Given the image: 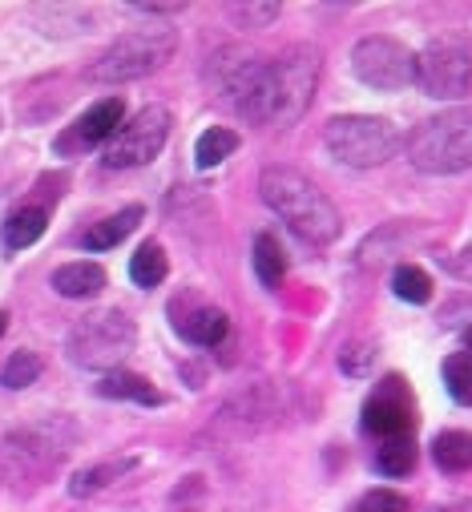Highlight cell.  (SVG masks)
<instances>
[{
  "label": "cell",
  "instance_id": "obj_1",
  "mask_svg": "<svg viewBox=\"0 0 472 512\" xmlns=\"http://www.w3.org/2000/svg\"><path fill=\"white\" fill-rule=\"evenodd\" d=\"M315 81H319V53L295 45L275 61H263L255 85L234 109L255 125H295L315 97Z\"/></svg>",
  "mask_w": 472,
  "mask_h": 512
},
{
  "label": "cell",
  "instance_id": "obj_2",
  "mask_svg": "<svg viewBox=\"0 0 472 512\" xmlns=\"http://www.w3.org/2000/svg\"><path fill=\"white\" fill-rule=\"evenodd\" d=\"M259 194L299 238L315 246H327L339 238V210L307 174L291 166H267L259 178Z\"/></svg>",
  "mask_w": 472,
  "mask_h": 512
},
{
  "label": "cell",
  "instance_id": "obj_3",
  "mask_svg": "<svg viewBox=\"0 0 472 512\" xmlns=\"http://www.w3.org/2000/svg\"><path fill=\"white\" fill-rule=\"evenodd\" d=\"M408 158L420 174L472 170V109H448L420 121L408 134Z\"/></svg>",
  "mask_w": 472,
  "mask_h": 512
},
{
  "label": "cell",
  "instance_id": "obj_4",
  "mask_svg": "<svg viewBox=\"0 0 472 512\" xmlns=\"http://www.w3.org/2000/svg\"><path fill=\"white\" fill-rule=\"evenodd\" d=\"M178 49V33L150 25V29H134L126 37H117L93 65L89 77L101 85H126V81H142L150 73H158Z\"/></svg>",
  "mask_w": 472,
  "mask_h": 512
},
{
  "label": "cell",
  "instance_id": "obj_5",
  "mask_svg": "<svg viewBox=\"0 0 472 512\" xmlns=\"http://www.w3.org/2000/svg\"><path fill=\"white\" fill-rule=\"evenodd\" d=\"M323 146L331 150L335 162L351 166V170H376L388 158H396L400 150V130L388 117H372V113H347V117H331L323 130Z\"/></svg>",
  "mask_w": 472,
  "mask_h": 512
},
{
  "label": "cell",
  "instance_id": "obj_6",
  "mask_svg": "<svg viewBox=\"0 0 472 512\" xmlns=\"http://www.w3.org/2000/svg\"><path fill=\"white\" fill-rule=\"evenodd\" d=\"M138 343V327L130 315L113 311V307H101V311H89L73 323L69 331V359L85 371H117Z\"/></svg>",
  "mask_w": 472,
  "mask_h": 512
},
{
  "label": "cell",
  "instance_id": "obj_7",
  "mask_svg": "<svg viewBox=\"0 0 472 512\" xmlns=\"http://www.w3.org/2000/svg\"><path fill=\"white\" fill-rule=\"evenodd\" d=\"M170 130H174V117L166 105H146L138 109L122 130H117L105 146V166L109 170H134V166H150L166 142H170Z\"/></svg>",
  "mask_w": 472,
  "mask_h": 512
},
{
  "label": "cell",
  "instance_id": "obj_8",
  "mask_svg": "<svg viewBox=\"0 0 472 512\" xmlns=\"http://www.w3.org/2000/svg\"><path fill=\"white\" fill-rule=\"evenodd\" d=\"M351 73L368 89L392 93V89L416 85V53L392 37H364L351 49Z\"/></svg>",
  "mask_w": 472,
  "mask_h": 512
},
{
  "label": "cell",
  "instance_id": "obj_9",
  "mask_svg": "<svg viewBox=\"0 0 472 512\" xmlns=\"http://www.w3.org/2000/svg\"><path fill=\"white\" fill-rule=\"evenodd\" d=\"M416 85L436 101H460L472 89V53L460 41H432L416 57Z\"/></svg>",
  "mask_w": 472,
  "mask_h": 512
},
{
  "label": "cell",
  "instance_id": "obj_10",
  "mask_svg": "<svg viewBox=\"0 0 472 512\" xmlns=\"http://www.w3.org/2000/svg\"><path fill=\"white\" fill-rule=\"evenodd\" d=\"M408 428H412V404L404 400L400 388L376 392L364 404V432H372L380 440H396V436H408Z\"/></svg>",
  "mask_w": 472,
  "mask_h": 512
},
{
  "label": "cell",
  "instance_id": "obj_11",
  "mask_svg": "<svg viewBox=\"0 0 472 512\" xmlns=\"http://www.w3.org/2000/svg\"><path fill=\"white\" fill-rule=\"evenodd\" d=\"M122 125H126V101H122V97H105V101H97V105L77 121L73 142H77V146L109 142L117 130H122Z\"/></svg>",
  "mask_w": 472,
  "mask_h": 512
},
{
  "label": "cell",
  "instance_id": "obj_12",
  "mask_svg": "<svg viewBox=\"0 0 472 512\" xmlns=\"http://www.w3.org/2000/svg\"><path fill=\"white\" fill-rule=\"evenodd\" d=\"M49 283H53V291L65 295V299H93V295H101V287H105V271H101L97 263H65V267L53 271Z\"/></svg>",
  "mask_w": 472,
  "mask_h": 512
},
{
  "label": "cell",
  "instance_id": "obj_13",
  "mask_svg": "<svg viewBox=\"0 0 472 512\" xmlns=\"http://www.w3.org/2000/svg\"><path fill=\"white\" fill-rule=\"evenodd\" d=\"M142 218H146V210H142V206H126V210H117L113 218L97 222V226L81 238V246H85V250H93V254H97V250H113L117 242H126V238L138 230V222H142Z\"/></svg>",
  "mask_w": 472,
  "mask_h": 512
},
{
  "label": "cell",
  "instance_id": "obj_14",
  "mask_svg": "<svg viewBox=\"0 0 472 512\" xmlns=\"http://www.w3.org/2000/svg\"><path fill=\"white\" fill-rule=\"evenodd\" d=\"M97 392H101L105 400H138V404H146V408H158V404H162V396L154 392V383L142 379V375H134V371H109V375H101Z\"/></svg>",
  "mask_w": 472,
  "mask_h": 512
},
{
  "label": "cell",
  "instance_id": "obj_15",
  "mask_svg": "<svg viewBox=\"0 0 472 512\" xmlns=\"http://www.w3.org/2000/svg\"><path fill=\"white\" fill-rule=\"evenodd\" d=\"M432 460L440 472H468L472 468V432H440L432 440Z\"/></svg>",
  "mask_w": 472,
  "mask_h": 512
},
{
  "label": "cell",
  "instance_id": "obj_16",
  "mask_svg": "<svg viewBox=\"0 0 472 512\" xmlns=\"http://www.w3.org/2000/svg\"><path fill=\"white\" fill-rule=\"evenodd\" d=\"M45 226H49V214L41 206H21L5 222V246L9 250H25V246H33L45 234Z\"/></svg>",
  "mask_w": 472,
  "mask_h": 512
},
{
  "label": "cell",
  "instance_id": "obj_17",
  "mask_svg": "<svg viewBox=\"0 0 472 512\" xmlns=\"http://www.w3.org/2000/svg\"><path fill=\"white\" fill-rule=\"evenodd\" d=\"M234 150H239V134L226 130V125H214V130H206V134L198 138V146H194V162H198L202 170H214V166L226 162Z\"/></svg>",
  "mask_w": 472,
  "mask_h": 512
},
{
  "label": "cell",
  "instance_id": "obj_18",
  "mask_svg": "<svg viewBox=\"0 0 472 512\" xmlns=\"http://www.w3.org/2000/svg\"><path fill=\"white\" fill-rule=\"evenodd\" d=\"M283 271H287V254H283L279 238L275 234H259L255 238V275L263 279V287H279Z\"/></svg>",
  "mask_w": 472,
  "mask_h": 512
},
{
  "label": "cell",
  "instance_id": "obj_19",
  "mask_svg": "<svg viewBox=\"0 0 472 512\" xmlns=\"http://www.w3.org/2000/svg\"><path fill=\"white\" fill-rule=\"evenodd\" d=\"M166 271H170V263H166V250L158 246V242H146V246H138V254L130 259V279L138 283V287H158L162 279H166Z\"/></svg>",
  "mask_w": 472,
  "mask_h": 512
},
{
  "label": "cell",
  "instance_id": "obj_20",
  "mask_svg": "<svg viewBox=\"0 0 472 512\" xmlns=\"http://www.w3.org/2000/svg\"><path fill=\"white\" fill-rule=\"evenodd\" d=\"M182 335H186L190 343L218 347V343L230 335V319H226L222 311H214V307H202V311H194V315H190V323L182 327Z\"/></svg>",
  "mask_w": 472,
  "mask_h": 512
},
{
  "label": "cell",
  "instance_id": "obj_21",
  "mask_svg": "<svg viewBox=\"0 0 472 512\" xmlns=\"http://www.w3.org/2000/svg\"><path fill=\"white\" fill-rule=\"evenodd\" d=\"M444 388L456 404L472 408V355L468 351H456L444 359Z\"/></svg>",
  "mask_w": 472,
  "mask_h": 512
},
{
  "label": "cell",
  "instance_id": "obj_22",
  "mask_svg": "<svg viewBox=\"0 0 472 512\" xmlns=\"http://www.w3.org/2000/svg\"><path fill=\"white\" fill-rule=\"evenodd\" d=\"M376 468L384 476H408L416 468V444L408 436H396V440H384L380 452H376Z\"/></svg>",
  "mask_w": 472,
  "mask_h": 512
},
{
  "label": "cell",
  "instance_id": "obj_23",
  "mask_svg": "<svg viewBox=\"0 0 472 512\" xmlns=\"http://www.w3.org/2000/svg\"><path fill=\"white\" fill-rule=\"evenodd\" d=\"M41 355L37 351H17L9 363H5V371H0V383L5 388H13V392H21V388H29V383H37V375H41Z\"/></svg>",
  "mask_w": 472,
  "mask_h": 512
},
{
  "label": "cell",
  "instance_id": "obj_24",
  "mask_svg": "<svg viewBox=\"0 0 472 512\" xmlns=\"http://www.w3.org/2000/svg\"><path fill=\"white\" fill-rule=\"evenodd\" d=\"M392 291L404 299V303H428L432 299V279H428V271H420V267H396V275H392Z\"/></svg>",
  "mask_w": 472,
  "mask_h": 512
},
{
  "label": "cell",
  "instance_id": "obj_25",
  "mask_svg": "<svg viewBox=\"0 0 472 512\" xmlns=\"http://www.w3.org/2000/svg\"><path fill=\"white\" fill-rule=\"evenodd\" d=\"M126 468H130V460H113V464H101V468H85V472H77V476H73L69 492H73V496H89V492L105 488L117 472H126Z\"/></svg>",
  "mask_w": 472,
  "mask_h": 512
},
{
  "label": "cell",
  "instance_id": "obj_26",
  "mask_svg": "<svg viewBox=\"0 0 472 512\" xmlns=\"http://www.w3.org/2000/svg\"><path fill=\"white\" fill-rule=\"evenodd\" d=\"M356 512H408V500L400 492H392V488H372V492L360 496Z\"/></svg>",
  "mask_w": 472,
  "mask_h": 512
},
{
  "label": "cell",
  "instance_id": "obj_27",
  "mask_svg": "<svg viewBox=\"0 0 472 512\" xmlns=\"http://www.w3.org/2000/svg\"><path fill=\"white\" fill-rule=\"evenodd\" d=\"M372 363H376L372 343H347V347H343V355H339V367H343L347 375H364Z\"/></svg>",
  "mask_w": 472,
  "mask_h": 512
},
{
  "label": "cell",
  "instance_id": "obj_28",
  "mask_svg": "<svg viewBox=\"0 0 472 512\" xmlns=\"http://www.w3.org/2000/svg\"><path fill=\"white\" fill-rule=\"evenodd\" d=\"M279 13H283L279 5H243V9H239V17H243L247 25H255V29H259V25H271Z\"/></svg>",
  "mask_w": 472,
  "mask_h": 512
},
{
  "label": "cell",
  "instance_id": "obj_29",
  "mask_svg": "<svg viewBox=\"0 0 472 512\" xmlns=\"http://www.w3.org/2000/svg\"><path fill=\"white\" fill-rule=\"evenodd\" d=\"M134 13H150V17H170V13H182V5H134Z\"/></svg>",
  "mask_w": 472,
  "mask_h": 512
},
{
  "label": "cell",
  "instance_id": "obj_30",
  "mask_svg": "<svg viewBox=\"0 0 472 512\" xmlns=\"http://www.w3.org/2000/svg\"><path fill=\"white\" fill-rule=\"evenodd\" d=\"M464 351H468V355H472V327H468V331H464Z\"/></svg>",
  "mask_w": 472,
  "mask_h": 512
},
{
  "label": "cell",
  "instance_id": "obj_31",
  "mask_svg": "<svg viewBox=\"0 0 472 512\" xmlns=\"http://www.w3.org/2000/svg\"><path fill=\"white\" fill-rule=\"evenodd\" d=\"M436 512H472V504H460V508H436Z\"/></svg>",
  "mask_w": 472,
  "mask_h": 512
},
{
  "label": "cell",
  "instance_id": "obj_32",
  "mask_svg": "<svg viewBox=\"0 0 472 512\" xmlns=\"http://www.w3.org/2000/svg\"><path fill=\"white\" fill-rule=\"evenodd\" d=\"M5 327H9V315H5V311H0V335H5Z\"/></svg>",
  "mask_w": 472,
  "mask_h": 512
}]
</instances>
